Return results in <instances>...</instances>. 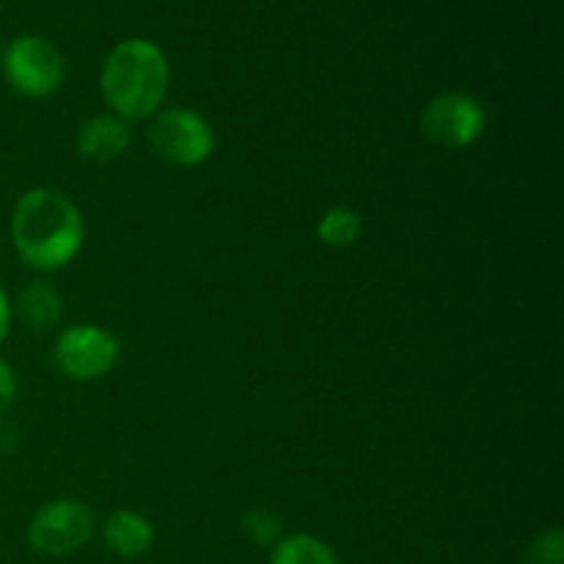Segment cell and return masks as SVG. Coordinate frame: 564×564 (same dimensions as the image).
I'll return each instance as SVG.
<instances>
[{
	"instance_id": "obj_1",
	"label": "cell",
	"mask_w": 564,
	"mask_h": 564,
	"mask_svg": "<svg viewBox=\"0 0 564 564\" xmlns=\"http://www.w3.org/2000/svg\"><path fill=\"white\" fill-rule=\"evenodd\" d=\"M9 235L25 268L36 273H55L75 262L83 251L86 218L64 191L31 187L11 209Z\"/></svg>"
},
{
	"instance_id": "obj_6",
	"label": "cell",
	"mask_w": 564,
	"mask_h": 564,
	"mask_svg": "<svg viewBox=\"0 0 564 564\" xmlns=\"http://www.w3.org/2000/svg\"><path fill=\"white\" fill-rule=\"evenodd\" d=\"M424 141L433 147L457 152L477 143L488 130V110L474 94L468 91H444L435 94L422 110L419 119Z\"/></svg>"
},
{
	"instance_id": "obj_10",
	"label": "cell",
	"mask_w": 564,
	"mask_h": 564,
	"mask_svg": "<svg viewBox=\"0 0 564 564\" xmlns=\"http://www.w3.org/2000/svg\"><path fill=\"white\" fill-rule=\"evenodd\" d=\"M14 317L31 334H50L64 314V297L47 279H33L17 295Z\"/></svg>"
},
{
	"instance_id": "obj_14",
	"label": "cell",
	"mask_w": 564,
	"mask_h": 564,
	"mask_svg": "<svg viewBox=\"0 0 564 564\" xmlns=\"http://www.w3.org/2000/svg\"><path fill=\"white\" fill-rule=\"evenodd\" d=\"M529 564H564V532L560 527H551L545 532L534 534L527 545Z\"/></svg>"
},
{
	"instance_id": "obj_9",
	"label": "cell",
	"mask_w": 564,
	"mask_h": 564,
	"mask_svg": "<svg viewBox=\"0 0 564 564\" xmlns=\"http://www.w3.org/2000/svg\"><path fill=\"white\" fill-rule=\"evenodd\" d=\"M102 540L119 560H141L154 545V523L138 510H113L102 523Z\"/></svg>"
},
{
	"instance_id": "obj_4",
	"label": "cell",
	"mask_w": 564,
	"mask_h": 564,
	"mask_svg": "<svg viewBox=\"0 0 564 564\" xmlns=\"http://www.w3.org/2000/svg\"><path fill=\"white\" fill-rule=\"evenodd\" d=\"M147 143L152 154L176 169H196L215 152V130L198 110L160 108L149 119Z\"/></svg>"
},
{
	"instance_id": "obj_11",
	"label": "cell",
	"mask_w": 564,
	"mask_h": 564,
	"mask_svg": "<svg viewBox=\"0 0 564 564\" xmlns=\"http://www.w3.org/2000/svg\"><path fill=\"white\" fill-rule=\"evenodd\" d=\"M268 564H339V556L325 540L314 534H284L270 549Z\"/></svg>"
},
{
	"instance_id": "obj_12",
	"label": "cell",
	"mask_w": 564,
	"mask_h": 564,
	"mask_svg": "<svg viewBox=\"0 0 564 564\" xmlns=\"http://www.w3.org/2000/svg\"><path fill=\"white\" fill-rule=\"evenodd\" d=\"M364 235V218L358 209L347 207V204H336L323 213L317 220V240L330 248H350L361 240Z\"/></svg>"
},
{
	"instance_id": "obj_5",
	"label": "cell",
	"mask_w": 564,
	"mask_h": 564,
	"mask_svg": "<svg viewBox=\"0 0 564 564\" xmlns=\"http://www.w3.org/2000/svg\"><path fill=\"white\" fill-rule=\"evenodd\" d=\"M121 358V341L113 330L94 323L66 325L58 330L50 350L55 372L75 383H91V380L105 378L113 372Z\"/></svg>"
},
{
	"instance_id": "obj_13",
	"label": "cell",
	"mask_w": 564,
	"mask_h": 564,
	"mask_svg": "<svg viewBox=\"0 0 564 564\" xmlns=\"http://www.w3.org/2000/svg\"><path fill=\"white\" fill-rule=\"evenodd\" d=\"M242 534L251 543L268 545L273 549L281 538H284V518L279 512L268 510V507H253L242 516Z\"/></svg>"
},
{
	"instance_id": "obj_8",
	"label": "cell",
	"mask_w": 564,
	"mask_h": 564,
	"mask_svg": "<svg viewBox=\"0 0 564 564\" xmlns=\"http://www.w3.org/2000/svg\"><path fill=\"white\" fill-rule=\"evenodd\" d=\"M132 147L130 121L116 113H97L83 121L75 132V152L94 165L116 163Z\"/></svg>"
},
{
	"instance_id": "obj_2",
	"label": "cell",
	"mask_w": 564,
	"mask_h": 564,
	"mask_svg": "<svg viewBox=\"0 0 564 564\" xmlns=\"http://www.w3.org/2000/svg\"><path fill=\"white\" fill-rule=\"evenodd\" d=\"M171 86V64L163 47L132 36L108 50L99 72V91L110 113L124 121L152 119L165 105Z\"/></svg>"
},
{
	"instance_id": "obj_15",
	"label": "cell",
	"mask_w": 564,
	"mask_h": 564,
	"mask_svg": "<svg viewBox=\"0 0 564 564\" xmlns=\"http://www.w3.org/2000/svg\"><path fill=\"white\" fill-rule=\"evenodd\" d=\"M17 397H20V378H17V369L11 367L6 358H0V416L14 408Z\"/></svg>"
},
{
	"instance_id": "obj_7",
	"label": "cell",
	"mask_w": 564,
	"mask_h": 564,
	"mask_svg": "<svg viewBox=\"0 0 564 564\" xmlns=\"http://www.w3.org/2000/svg\"><path fill=\"white\" fill-rule=\"evenodd\" d=\"M97 518L80 499H53L33 512L28 523V545L42 556H69L94 538Z\"/></svg>"
},
{
	"instance_id": "obj_16",
	"label": "cell",
	"mask_w": 564,
	"mask_h": 564,
	"mask_svg": "<svg viewBox=\"0 0 564 564\" xmlns=\"http://www.w3.org/2000/svg\"><path fill=\"white\" fill-rule=\"evenodd\" d=\"M11 323H14V306H11V297L6 292V286L0 284V345L9 339Z\"/></svg>"
},
{
	"instance_id": "obj_3",
	"label": "cell",
	"mask_w": 564,
	"mask_h": 564,
	"mask_svg": "<svg viewBox=\"0 0 564 564\" xmlns=\"http://www.w3.org/2000/svg\"><path fill=\"white\" fill-rule=\"evenodd\" d=\"M6 86L25 99H47L64 86L66 64L61 50L39 33H20L0 50Z\"/></svg>"
}]
</instances>
